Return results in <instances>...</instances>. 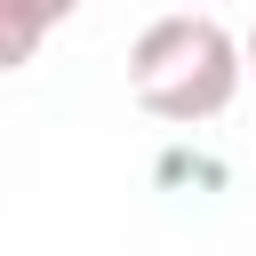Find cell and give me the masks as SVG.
Masks as SVG:
<instances>
[{
	"mask_svg": "<svg viewBox=\"0 0 256 256\" xmlns=\"http://www.w3.org/2000/svg\"><path fill=\"white\" fill-rule=\"evenodd\" d=\"M248 72H256V32H248Z\"/></svg>",
	"mask_w": 256,
	"mask_h": 256,
	"instance_id": "obj_4",
	"label": "cell"
},
{
	"mask_svg": "<svg viewBox=\"0 0 256 256\" xmlns=\"http://www.w3.org/2000/svg\"><path fill=\"white\" fill-rule=\"evenodd\" d=\"M24 8H40L48 24H64V16H80V0H24Z\"/></svg>",
	"mask_w": 256,
	"mask_h": 256,
	"instance_id": "obj_3",
	"label": "cell"
},
{
	"mask_svg": "<svg viewBox=\"0 0 256 256\" xmlns=\"http://www.w3.org/2000/svg\"><path fill=\"white\" fill-rule=\"evenodd\" d=\"M56 24L40 16V8H24V0H0V72H24L32 56H40V40H48Z\"/></svg>",
	"mask_w": 256,
	"mask_h": 256,
	"instance_id": "obj_2",
	"label": "cell"
},
{
	"mask_svg": "<svg viewBox=\"0 0 256 256\" xmlns=\"http://www.w3.org/2000/svg\"><path fill=\"white\" fill-rule=\"evenodd\" d=\"M240 80H248V40H232V24L208 16V8L152 16L136 32V48H128V96L168 128L224 120Z\"/></svg>",
	"mask_w": 256,
	"mask_h": 256,
	"instance_id": "obj_1",
	"label": "cell"
}]
</instances>
